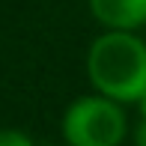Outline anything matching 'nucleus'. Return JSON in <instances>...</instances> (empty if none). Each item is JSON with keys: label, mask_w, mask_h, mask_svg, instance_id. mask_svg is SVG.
<instances>
[{"label": "nucleus", "mask_w": 146, "mask_h": 146, "mask_svg": "<svg viewBox=\"0 0 146 146\" xmlns=\"http://www.w3.org/2000/svg\"><path fill=\"white\" fill-rule=\"evenodd\" d=\"M92 18L104 30H140L146 24V0H87Z\"/></svg>", "instance_id": "3"}, {"label": "nucleus", "mask_w": 146, "mask_h": 146, "mask_svg": "<svg viewBox=\"0 0 146 146\" xmlns=\"http://www.w3.org/2000/svg\"><path fill=\"white\" fill-rule=\"evenodd\" d=\"M60 131L66 146H119L128 134V116L119 102L92 92L63 110Z\"/></svg>", "instance_id": "2"}, {"label": "nucleus", "mask_w": 146, "mask_h": 146, "mask_svg": "<svg viewBox=\"0 0 146 146\" xmlns=\"http://www.w3.org/2000/svg\"><path fill=\"white\" fill-rule=\"evenodd\" d=\"M134 143H137V146H146V122H137V128H134Z\"/></svg>", "instance_id": "5"}, {"label": "nucleus", "mask_w": 146, "mask_h": 146, "mask_svg": "<svg viewBox=\"0 0 146 146\" xmlns=\"http://www.w3.org/2000/svg\"><path fill=\"white\" fill-rule=\"evenodd\" d=\"M137 108H140V122H146V96L137 102Z\"/></svg>", "instance_id": "6"}, {"label": "nucleus", "mask_w": 146, "mask_h": 146, "mask_svg": "<svg viewBox=\"0 0 146 146\" xmlns=\"http://www.w3.org/2000/svg\"><path fill=\"white\" fill-rule=\"evenodd\" d=\"M87 78L98 96L137 104L146 96V42L134 30H104L87 51Z\"/></svg>", "instance_id": "1"}, {"label": "nucleus", "mask_w": 146, "mask_h": 146, "mask_svg": "<svg viewBox=\"0 0 146 146\" xmlns=\"http://www.w3.org/2000/svg\"><path fill=\"white\" fill-rule=\"evenodd\" d=\"M0 146H36L30 134L18 128H0Z\"/></svg>", "instance_id": "4"}]
</instances>
